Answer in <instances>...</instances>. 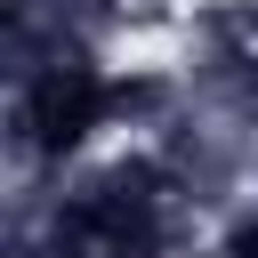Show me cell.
<instances>
[{"label":"cell","mask_w":258,"mask_h":258,"mask_svg":"<svg viewBox=\"0 0 258 258\" xmlns=\"http://www.w3.org/2000/svg\"><path fill=\"white\" fill-rule=\"evenodd\" d=\"M113 105H129V89H113V81H97V73H81V64H56V73H40L32 81V97H24V129H32V145H81Z\"/></svg>","instance_id":"1"},{"label":"cell","mask_w":258,"mask_h":258,"mask_svg":"<svg viewBox=\"0 0 258 258\" xmlns=\"http://www.w3.org/2000/svg\"><path fill=\"white\" fill-rule=\"evenodd\" d=\"M218 258H258V226H234V234H226V250H218Z\"/></svg>","instance_id":"2"}]
</instances>
